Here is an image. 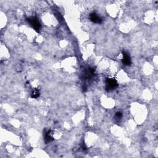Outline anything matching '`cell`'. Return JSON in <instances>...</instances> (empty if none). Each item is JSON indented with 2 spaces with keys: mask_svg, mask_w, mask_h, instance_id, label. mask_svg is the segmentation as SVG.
<instances>
[{
  "mask_svg": "<svg viewBox=\"0 0 158 158\" xmlns=\"http://www.w3.org/2000/svg\"><path fill=\"white\" fill-rule=\"evenodd\" d=\"M53 132L52 130H48V131H46L44 133V139L46 143H48L51 142H52L54 138L53 137Z\"/></svg>",
  "mask_w": 158,
  "mask_h": 158,
  "instance_id": "5b68a950",
  "label": "cell"
},
{
  "mask_svg": "<svg viewBox=\"0 0 158 158\" xmlns=\"http://www.w3.org/2000/svg\"><path fill=\"white\" fill-rule=\"evenodd\" d=\"M106 89L108 91L115 90L119 85L117 80L114 78H108L106 80Z\"/></svg>",
  "mask_w": 158,
  "mask_h": 158,
  "instance_id": "6da1fadb",
  "label": "cell"
},
{
  "mask_svg": "<svg viewBox=\"0 0 158 158\" xmlns=\"http://www.w3.org/2000/svg\"><path fill=\"white\" fill-rule=\"evenodd\" d=\"M115 117L117 119H120L122 117V113L120 112H117L115 114Z\"/></svg>",
  "mask_w": 158,
  "mask_h": 158,
  "instance_id": "52a82bcc",
  "label": "cell"
},
{
  "mask_svg": "<svg viewBox=\"0 0 158 158\" xmlns=\"http://www.w3.org/2000/svg\"><path fill=\"white\" fill-rule=\"evenodd\" d=\"M90 19L92 22L95 23V24H101L103 22L102 18L95 12H92L91 14H90Z\"/></svg>",
  "mask_w": 158,
  "mask_h": 158,
  "instance_id": "277c9868",
  "label": "cell"
},
{
  "mask_svg": "<svg viewBox=\"0 0 158 158\" xmlns=\"http://www.w3.org/2000/svg\"><path fill=\"white\" fill-rule=\"evenodd\" d=\"M40 90L38 89H37V88H35V89L32 92L31 97L32 98L36 99L40 96Z\"/></svg>",
  "mask_w": 158,
  "mask_h": 158,
  "instance_id": "8992f818",
  "label": "cell"
},
{
  "mask_svg": "<svg viewBox=\"0 0 158 158\" xmlns=\"http://www.w3.org/2000/svg\"><path fill=\"white\" fill-rule=\"evenodd\" d=\"M122 55L123 59L122 60V61L123 64H124L125 66H131L132 64V61L129 54L125 52V51H122Z\"/></svg>",
  "mask_w": 158,
  "mask_h": 158,
  "instance_id": "3957f363",
  "label": "cell"
},
{
  "mask_svg": "<svg viewBox=\"0 0 158 158\" xmlns=\"http://www.w3.org/2000/svg\"><path fill=\"white\" fill-rule=\"evenodd\" d=\"M27 21H29V22L31 24V25L33 27V29L36 32H39L40 29H41V24L38 20L35 17H32L30 18L27 19Z\"/></svg>",
  "mask_w": 158,
  "mask_h": 158,
  "instance_id": "7a4b0ae2",
  "label": "cell"
}]
</instances>
